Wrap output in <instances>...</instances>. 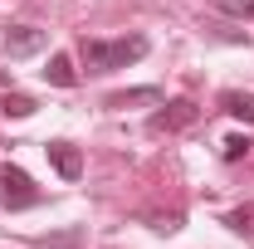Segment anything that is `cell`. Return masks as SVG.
I'll return each instance as SVG.
<instances>
[{"instance_id": "1", "label": "cell", "mask_w": 254, "mask_h": 249, "mask_svg": "<svg viewBox=\"0 0 254 249\" xmlns=\"http://www.w3.org/2000/svg\"><path fill=\"white\" fill-rule=\"evenodd\" d=\"M147 34H127V39H83L78 44V59H83V68L88 73H118V68H127V63L147 59Z\"/></svg>"}, {"instance_id": "2", "label": "cell", "mask_w": 254, "mask_h": 249, "mask_svg": "<svg viewBox=\"0 0 254 249\" xmlns=\"http://www.w3.org/2000/svg\"><path fill=\"white\" fill-rule=\"evenodd\" d=\"M39 200H44V190L30 181V171L15 166V161H0V205L5 210H30Z\"/></svg>"}, {"instance_id": "3", "label": "cell", "mask_w": 254, "mask_h": 249, "mask_svg": "<svg viewBox=\"0 0 254 249\" xmlns=\"http://www.w3.org/2000/svg\"><path fill=\"white\" fill-rule=\"evenodd\" d=\"M200 118V108L190 103V98H171L161 113H152V132H181V127H190Z\"/></svg>"}, {"instance_id": "4", "label": "cell", "mask_w": 254, "mask_h": 249, "mask_svg": "<svg viewBox=\"0 0 254 249\" xmlns=\"http://www.w3.org/2000/svg\"><path fill=\"white\" fill-rule=\"evenodd\" d=\"M44 49V30H34V25H10L5 30V54L10 59H30Z\"/></svg>"}, {"instance_id": "5", "label": "cell", "mask_w": 254, "mask_h": 249, "mask_svg": "<svg viewBox=\"0 0 254 249\" xmlns=\"http://www.w3.org/2000/svg\"><path fill=\"white\" fill-rule=\"evenodd\" d=\"M44 156H49V166L59 171L64 181H78L83 176V156H78L73 142H44Z\"/></svg>"}, {"instance_id": "6", "label": "cell", "mask_w": 254, "mask_h": 249, "mask_svg": "<svg viewBox=\"0 0 254 249\" xmlns=\"http://www.w3.org/2000/svg\"><path fill=\"white\" fill-rule=\"evenodd\" d=\"M220 108L230 113V118H240V123H250V127H254V93L225 88V93H220Z\"/></svg>"}, {"instance_id": "7", "label": "cell", "mask_w": 254, "mask_h": 249, "mask_svg": "<svg viewBox=\"0 0 254 249\" xmlns=\"http://www.w3.org/2000/svg\"><path fill=\"white\" fill-rule=\"evenodd\" d=\"M44 78H49L54 88H73V83H78L73 59H68V54H49V63H44Z\"/></svg>"}, {"instance_id": "8", "label": "cell", "mask_w": 254, "mask_h": 249, "mask_svg": "<svg viewBox=\"0 0 254 249\" xmlns=\"http://www.w3.org/2000/svg\"><path fill=\"white\" fill-rule=\"evenodd\" d=\"M132 103H161V88H127V93H108L103 98V108H113V113H123Z\"/></svg>"}, {"instance_id": "9", "label": "cell", "mask_w": 254, "mask_h": 249, "mask_svg": "<svg viewBox=\"0 0 254 249\" xmlns=\"http://www.w3.org/2000/svg\"><path fill=\"white\" fill-rule=\"evenodd\" d=\"M0 113H5V118H34L39 103H34L30 93H5V98H0Z\"/></svg>"}, {"instance_id": "10", "label": "cell", "mask_w": 254, "mask_h": 249, "mask_svg": "<svg viewBox=\"0 0 254 249\" xmlns=\"http://www.w3.org/2000/svg\"><path fill=\"white\" fill-rule=\"evenodd\" d=\"M250 147H254L250 137H245V132H235V137H225V142H220V156H225V161H245Z\"/></svg>"}, {"instance_id": "11", "label": "cell", "mask_w": 254, "mask_h": 249, "mask_svg": "<svg viewBox=\"0 0 254 249\" xmlns=\"http://www.w3.org/2000/svg\"><path fill=\"white\" fill-rule=\"evenodd\" d=\"M225 225H230V230H240V235H250V230H254V205L230 210V215H225Z\"/></svg>"}, {"instance_id": "12", "label": "cell", "mask_w": 254, "mask_h": 249, "mask_svg": "<svg viewBox=\"0 0 254 249\" xmlns=\"http://www.w3.org/2000/svg\"><path fill=\"white\" fill-rule=\"evenodd\" d=\"M245 15H250V20H254V0H250V5H245Z\"/></svg>"}]
</instances>
